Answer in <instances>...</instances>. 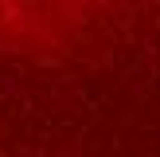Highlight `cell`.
I'll use <instances>...</instances> for the list:
<instances>
[{
    "label": "cell",
    "instance_id": "1",
    "mask_svg": "<svg viewBox=\"0 0 160 157\" xmlns=\"http://www.w3.org/2000/svg\"><path fill=\"white\" fill-rule=\"evenodd\" d=\"M125 0H0V20L16 39L39 47H70L106 24Z\"/></svg>",
    "mask_w": 160,
    "mask_h": 157
}]
</instances>
